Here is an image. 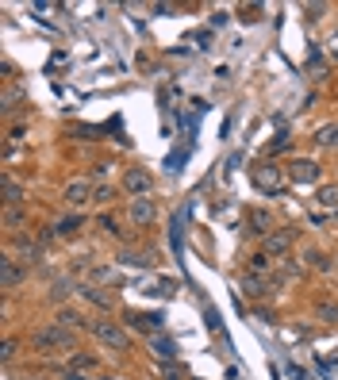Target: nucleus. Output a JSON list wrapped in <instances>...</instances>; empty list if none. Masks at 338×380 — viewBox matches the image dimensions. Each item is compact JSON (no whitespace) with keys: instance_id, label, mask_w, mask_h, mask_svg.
<instances>
[{"instance_id":"nucleus-21","label":"nucleus","mask_w":338,"mask_h":380,"mask_svg":"<svg viewBox=\"0 0 338 380\" xmlns=\"http://www.w3.org/2000/svg\"><path fill=\"white\" fill-rule=\"evenodd\" d=\"M116 261H124V265H135V269H146V265H154V258H146V254H119Z\"/></svg>"},{"instance_id":"nucleus-13","label":"nucleus","mask_w":338,"mask_h":380,"mask_svg":"<svg viewBox=\"0 0 338 380\" xmlns=\"http://www.w3.org/2000/svg\"><path fill=\"white\" fill-rule=\"evenodd\" d=\"M0 188H4V204L8 207H20L27 200V188L20 185V180H12V177H4V185H0Z\"/></svg>"},{"instance_id":"nucleus-3","label":"nucleus","mask_w":338,"mask_h":380,"mask_svg":"<svg viewBox=\"0 0 338 380\" xmlns=\"http://www.w3.org/2000/svg\"><path fill=\"white\" fill-rule=\"evenodd\" d=\"M293 246H296V231H293V227H285V231H269L266 239H261V250H266L273 261H285Z\"/></svg>"},{"instance_id":"nucleus-5","label":"nucleus","mask_w":338,"mask_h":380,"mask_svg":"<svg viewBox=\"0 0 338 380\" xmlns=\"http://www.w3.org/2000/svg\"><path fill=\"white\" fill-rule=\"evenodd\" d=\"M319 177H323V169H319V161H312V158H296L293 165H288V180H293V185H319Z\"/></svg>"},{"instance_id":"nucleus-4","label":"nucleus","mask_w":338,"mask_h":380,"mask_svg":"<svg viewBox=\"0 0 338 380\" xmlns=\"http://www.w3.org/2000/svg\"><path fill=\"white\" fill-rule=\"evenodd\" d=\"M35 346L39 349H70L73 346V335H70V327H43L39 335H35Z\"/></svg>"},{"instance_id":"nucleus-24","label":"nucleus","mask_w":338,"mask_h":380,"mask_svg":"<svg viewBox=\"0 0 338 380\" xmlns=\"http://www.w3.org/2000/svg\"><path fill=\"white\" fill-rule=\"evenodd\" d=\"M65 296H70V284H65V281H54V284H50V300H65Z\"/></svg>"},{"instance_id":"nucleus-27","label":"nucleus","mask_w":338,"mask_h":380,"mask_svg":"<svg viewBox=\"0 0 338 380\" xmlns=\"http://www.w3.org/2000/svg\"><path fill=\"white\" fill-rule=\"evenodd\" d=\"M288 142H293L288 135H277V142H273V146H269V154H280V150H288Z\"/></svg>"},{"instance_id":"nucleus-9","label":"nucleus","mask_w":338,"mask_h":380,"mask_svg":"<svg viewBox=\"0 0 338 380\" xmlns=\"http://www.w3.org/2000/svg\"><path fill=\"white\" fill-rule=\"evenodd\" d=\"M97 369H100V361H97V357H89V354H73V357H70V365H65V373H70L73 380H84L89 373H97Z\"/></svg>"},{"instance_id":"nucleus-6","label":"nucleus","mask_w":338,"mask_h":380,"mask_svg":"<svg viewBox=\"0 0 338 380\" xmlns=\"http://www.w3.org/2000/svg\"><path fill=\"white\" fill-rule=\"evenodd\" d=\"M119 185H124V192L131 196V200H138V196H150V188H154V180H150V173L146 169H127L124 173V180H119Z\"/></svg>"},{"instance_id":"nucleus-28","label":"nucleus","mask_w":338,"mask_h":380,"mask_svg":"<svg viewBox=\"0 0 338 380\" xmlns=\"http://www.w3.org/2000/svg\"><path fill=\"white\" fill-rule=\"evenodd\" d=\"M16 349H20V342L8 338V342H4V361H12V357H16Z\"/></svg>"},{"instance_id":"nucleus-7","label":"nucleus","mask_w":338,"mask_h":380,"mask_svg":"<svg viewBox=\"0 0 338 380\" xmlns=\"http://www.w3.org/2000/svg\"><path fill=\"white\" fill-rule=\"evenodd\" d=\"M127 215H131V223H135V227H150L158 219V204L150 200V196H138V200L127 204Z\"/></svg>"},{"instance_id":"nucleus-10","label":"nucleus","mask_w":338,"mask_h":380,"mask_svg":"<svg viewBox=\"0 0 338 380\" xmlns=\"http://www.w3.org/2000/svg\"><path fill=\"white\" fill-rule=\"evenodd\" d=\"M0 277H4V288L12 292L16 284H20V281L27 277V265H20L16 258H4V261H0Z\"/></svg>"},{"instance_id":"nucleus-2","label":"nucleus","mask_w":338,"mask_h":380,"mask_svg":"<svg viewBox=\"0 0 338 380\" xmlns=\"http://www.w3.org/2000/svg\"><path fill=\"white\" fill-rule=\"evenodd\" d=\"M254 185H258L266 196H280L288 180H285V169H280V165H269V161H261V165L254 169Z\"/></svg>"},{"instance_id":"nucleus-31","label":"nucleus","mask_w":338,"mask_h":380,"mask_svg":"<svg viewBox=\"0 0 338 380\" xmlns=\"http://www.w3.org/2000/svg\"><path fill=\"white\" fill-rule=\"evenodd\" d=\"M27 135V127H23V123H16V127H12V142H20Z\"/></svg>"},{"instance_id":"nucleus-18","label":"nucleus","mask_w":338,"mask_h":380,"mask_svg":"<svg viewBox=\"0 0 338 380\" xmlns=\"http://www.w3.org/2000/svg\"><path fill=\"white\" fill-rule=\"evenodd\" d=\"M250 234H261V239H266V234H269V212L254 207V212H250Z\"/></svg>"},{"instance_id":"nucleus-20","label":"nucleus","mask_w":338,"mask_h":380,"mask_svg":"<svg viewBox=\"0 0 338 380\" xmlns=\"http://www.w3.org/2000/svg\"><path fill=\"white\" fill-rule=\"evenodd\" d=\"M58 322L62 327H84V315H77L73 308H58Z\"/></svg>"},{"instance_id":"nucleus-25","label":"nucleus","mask_w":338,"mask_h":380,"mask_svg":"<svg viewBox=\"0 0 338 380\" xmlns=\"http://www.w3.org/2000/svg\"><path fill=\"white\" fill-rule=\"evenodd\" d=\"M111 196H116V188L100 185V188H97V192H92V200H97V204H108V200H111Z\"/></svg>"},{"instance_id":"nucleus-19","label":"nucleus","mask_w":338,"mask_h":380,"mask_svg":"<svg viewBox=\"0 0 338 380\" xmlns=\"http://www.w3.org/2000/svg\"><path fill=\"white\" fill-rule=\"evenodd\" d=\"M315 204L319 207H331V212H334V207H338V188L323 185V188H319V196H315Z\"/></svg>"},{"instance_id":"nucleus-1","label":"nucleus","mask_w":338,"mask_h":380,"mask_svg":"<svg viewBox=\"0 0 338 380\" xmlns=\"http://www.w3.org/2000/svg\"><path fill=\"white\" fill-rule=\"evenodd\" d=\"M92 335H97L100 342H104L108 349H116V354H127L131 349V335L124 322H111V319H97L92 322Z\"/></svg>"},{"instance_id":"nucleus-14","label":"nucleus","mask_w":338,"mask_h":380,"mask_svg":"<svg viewBox=\"0 0 338 380\" xmlns=\"http://www.w3.org/2000/svg\"><path fill=\"white\" fill-rule=\"evenodd\" d=\"M150 349H154L158 361H165V365H173V361H177V346H173L169 338H162V335H154V338H150Z\"/></svg>"},{"instance_id":"nucleus-23","label":"nucleus","mask_w":338,"mask_h":380,"mask_svg":"<svg viewBox=\"0 0 338 380\" xmlns=\"http://www.w3.org/2000/svg\"><path fill=\"white\" fill-rule=\"evenodd\" d=\"M319 315H323L327 322H338V303H331V300H323V303H319Z\"/></svg>"},{"instance_id":"nucleus-8","label":"nucleus","mask_w":338,"mask_h":380,"mask_svg":"<svg viewBox=\"0 0 338 380\" xmlns=\"http://www.w3.org/2000/svg\"><path fill=\"white\" fill-rule=\"evenodd\" d=\"M92 192H97V188L89 185V180H70V185H65V192H62V200L70 204V207H84L92 200Z\"/></svg>"},{"instance_id":"nucleus-17","label":"nucleus","mask_w":338,"mask_h":380,"mask_svg":"<svg viewBox=\"0 0 338 380\" xmlns=\"http://www.w3.org/2000/svg\"><path fill=\"white\" fill-rule=\"evenodd\" d=\"M131 327L143 330V335H158V327H162V315H131Z\"/></svg>"},{"instance_id":"nucleus-12","label":"nucleus","mask_w":338,"mask_h":380,"mask_svg":"<svg viewBox=\"0 0 338 380\" xmlns=\"http://www.w3.org/2000/svg\"><path fill=\"white\" fill-rule=\"evenodd\" d=\"M273 258H269L266 250H258V254H250L246 258V273H254V277H269V273H273Z\"/></svg>"},{"instance_id":"nucleus-29","label":"nucleus","mask_w":338,"mask_h":380,"mask_svg":"<svg viewBox=\"0 0 338 380\" xmlns=\"http://www.w3.org/2000/svg\"><path fill=\"white\" fill-rule=\"evenodd\" d=\"M162 373H165V380H181V369H177V365H165Z\"/></svg>"},{"instance_id":"nucleus-30","label":"nucleus","mask_w":338,"mask_h":380,"mask_svg":"<svg viewBox=\"0 0 338 380\" xmlns=\"http://www.w3.org/2000/svg\"><path fill=\"white\" fill-rule=\"evenodd\" d=\"M100 223H104V231H108V234H119V227H116V219H111V215H104Z\"/></svg>"},{"instance_id":"nucleus-26","label":"nucleus","mask_w":338,"mask_h":380,"mask_svg":"<svg viewBox=\"0 0 338 380\" xmlns=\"http://www.w3.org/2000/svg\"><path fill=\"white\" fill-rule=\"evenodd\" d=\"M20 219H23L20 207H8V212H4V223H8V227H20Z\"/></svg>"},{"instance_id":"nucleus-11","label":"nucleus","mask_w":338,"mask_h":380,"mask_svg":"<svg viewBox=\"0 0 338 380\" xmlns=\"http://www.w3.org/2000/svg\"><path fill=\"white\" fill-rule=\"evenodd\" d=\"M239 288L246 292L250 300H261V296H269V277H254V273H242Z\"/></svg>"},{"instance_id":"nucleus-16","label":"nucleus","mask_w":338,"mask_h":380,"mask_svg":"<svg viewBox=\"0 0 338 380\" xmlns=\"http://www.w3.org/2000/svg\"><path fill=\"white\" fill-rule=\"evenodd\" d=\"M315 146H323V150H338V123H323V127L315 131Z\"/></svg>"},{"instance_id":"nucleus-15","label":"nucleus","mask_w":338,"mask_h":380,"mask_svg":"<svg viewBox=\"0 0 338 380\" xmlns=\"http://www.w3.org/2000/svg\"><path fill=\"white\" fill-rule=\"evenodd\" d=\"M81 300H89L92 308H100V311H111V296H104V288H97V284H84Z\"/></svg>"},{"instance_id":"nucleus-22","label":"nucleus","mask_w":338,"mask_h":380,"mask_svg":"<svg viewBox=\"0 0 338 380\" xmlns=\"http://www.w3.org/2000/svg\"><path fill=\"white\" fill-rule=\"evenodd\" d=\"M307 261H312V265H315V269H323V273H327V269H331V258H327V254H323V250H307Z\"/></svg>"}]
</instances>
